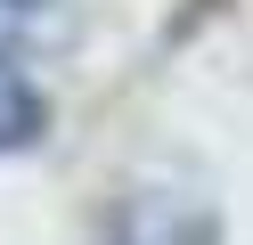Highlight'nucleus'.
I'll return each mask as SVG.
<instances>
[{
    "instance_id": "obj_1",
    "label": "nucleus",
    "mask_w": 253,
    "mask_h": 245,
    "mask_svg": "<svg viewBox=\"0 0 253 245\" xmlns=\"http://www.w3.org/2000/svg\"><path fill=\"white\" fill-rule=\"evenodd\" d=\"M41 114H49L41 90L17 74V65H0V155H8V147H33L41 139Z\"/></svg>"
},
{
    "instance_id": "obj_2",
    "label": "nucleus",
    "mask_w": 253,
    "mask_h": 245,
    "mask_svg": "<svg viewBox=\"0 0 253 245\" xmlns=\"http://www.w3.org/2000/svg\"><path fill=\"white\" fill-rule=\"evenodd\" d=\"M25 16H33V0H0V41H8V33L25 25Z\"/></svg>"
}]
</instances>
